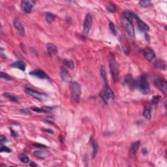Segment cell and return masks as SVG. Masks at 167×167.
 I'll return each mask as SVG.
<instances>
[{"mask_svg":"<svg viewBox=\"0 0 167 167\" xmlns=\"http://www.w3.org/2000/svg\"><path fill=\"white\" fill-rule=\"evenodd\" d=\"M133 13L129 11L123 12L122 16V24L125 31L130 39L133 40L134 38V28L133 24Z\"/></svg>","mask_w":167,"mask_h":167,"instance_id":"cell-1","label":"cell"},{"mask_svg":"<svg viewBox=\"0 0 167 167\" xmlns=\"http://www.w3.org/2000/svg\"><path fill=\"white\" fill-rule=\"evenodd\" d=\"M69 88H70V96L73 101L74 103H78L80 99L81 95L80 85L78 82L72 81L69 84Z\"/></svg>","mask_w":167,"mask_h":167,"instance_id":"cell-2","label":"cell"},{"mask_svg":"<svg viewBox=\"0 0 167 167\" xmlns=\"http://www.w3.org/2000/svg\"><path fill=\"white\" fill-rule=\"evenodd\" d=\"M100 97L102 99L104 100L106 103H111L114 99V94L113 91L109 87L108 84H105V86L104 87L99 94Z\"/></svg>","mask_w":167,"mask_h":167,"instance_id":"cell-3","label":"cell"},{"mask_svg":"<svg viewBox=\"0 0 167 167\" xmlns=\"http://www.w3.org/2000/svg\"><path fill=\"white\" fill-rule=\"evenodd\" d=\"M136 83H137L136 84V85L137 84L140 91L143 94H148L150 92V85H149L148 80L147 76L145 74H142L138 79V82Z\"/></svg>","mask_w":167,"mask_h":167,"instance_id":"cell-4","label":"cell"},{"mask_svg":"<svg viewBox=\"0 0 167 167\" xmlns=\"http://www.w3.org/2000/svg\"><path fill=\"white\" fill-rule=\"evenodd\" d=\"M112 56L110 57V69L111 71V74H112V78H113L114 82H117L118 78V64L116 63V59L114 58L112 54H111Z\"/></svg>","mask_w":167,"mask_h":167,"instance_id":"cell-5","label":"cell"},{"mask_svg":"<svg viewBox=\"0 0 167 167\" xmlns=\"http://www.w3.org/2000/svg\"><path fill=\"white\" fill-rule=\"evenodd\" d=\"M25 92L28 95L32 96L34 98L40 100V101H44L47 98V96L45 94L37 92V91L34 90L33 89H31V88H25Z\"/></svg>","mask_w":167,"mask_h":167,"instance_id":"cell-6","label":"cell"},{"mask_svg":"<svg viewBox=\"0 0 167 167\" xmlns=\"http://www.w3.org/2000/svg\"><path fill=\"white\" fill-rule=\"evenodd\" d=\"M92 17L90 14H88L85 18V20H84L83 24V30H82V33H83L84 35L87 36V35H88L89 31H90L91 28H92Z\"/></svg>","mask_w":167,"mask_h":167,"instance_id":"cell-7","label":"cell"},{"mask_svg":"<svg viewBox=\"0 0 167 167\" xmlns=\"http://www.w3.org/2000/svg\"><path fill=\"white\" fill-rule=\"evenodd\" d=\"M154 84L161 92L163 93V94H167V83L165 79L161 78L156 79L154 82Z\"/></svg>","mask_w":167,"mask_h":167,"instance_id":"cell-8","label":"cell"},{"mask_svg":"<svg viewBox=\"0 0 167 167\" xmlns=\"http://www.w3.org/2000/svg\"><path fill=\"white\" fill-rule=\"evenodd\" d=\"M35 4V1H22L21 3V8L22 11L26 14L31 13Z\"/></svg>","mask_w":167,"mask_h":167,"instance_id":"cell-9","label":"cell"},{"mask_svg":"<svg viewBox=\"0 0 167 167\" xmlns=\"http://www.w3.org/2000/svg\"><path fill=\"white\" fill-rule=\"evenodd\" d=\"M133 18H135L136 20L137 24H138V28H139L140 30L142 31V32H148L149 29H150V28H149L148 25L146 24L144 22L142 21L141 19H140L139 17L133 13Z\"/></svg>","mask_w":167,"mask_h":167,"instance_id":"cell-10","label":"cell"},{"mask_svg":"<svg viewBox=\"0 0 167 167\" xmlns=\"http://www.w3.org/2000/svg\"><path fill=\"white\" fill-rule=\"evenodd\" d=\"M143 54L145 58L149 62L153 60L155 58V54L154 51L151 48H150V47H146L145 48H144Z\"/></svg>","mask_w":167,"mask_h":167,"instance_id":"cell-11","label":"cell"},{"mask_svg":"<svg viewBox=\"0 0 167 167\" xmlns=\"http://www.w3.org/2000/svg\"><path fill=\"white\" fill-rule=\"evenodd\" d=\"M29 74L33 76V77L40 78V79H48L49 78V77L46 74L45 72L42 70H35L33 71L30 72Z\"/></svg>","mask_w":167,"mask_h":167,"instance_id":"cell-12","label":"cell"},{"mask_svg":"<svg viewBox=\"0 0 167 167\" xmlns=\"http://www.w3.org/2000/svg\"><path fill=\"white\" fill-rule=\"evenodd\" d=\"M14 26L15 27L16 29H17L18 32L19 34H20L21 36L24 37L25 35V29H24V26L22 24V23L20 22V20H19L18 18H15L14 20Z\"/></svg>","mask_w":167,"mask_h":167,"instance_id":"cell-13","label":"cell"},{"mask_svg":"<svg viewBox=\"0 0 167 167\" xmlns=\"http://www.w3.org/2000/svg\"><path fill=\"white\" fill-rule=\"evenodd\" d=\"M47 50L48 52V54L50 56H54L55 54H58V48L52 43H48L47 44Z\"/></svg>","mask_w":167,"mask_h":167,"instance_id":"cell-14","label":"cell"},{"mask_svg":"<svg viewBox=\"0 0 167 167\" xmlns=\"http://www.w3.org/2000/svg\"><path fill=\"white\" fill-rule=\"evenodd\" d=\"M33 155L35 157L40 159H44L48 157L50 155V153L49 151L45 150H36L33 152Z\"/></svg>","mask_w":167,"mask_h":167,"instance_id":"cell-15","label":"cell"},{"mask_svg":"<svg viewBox=\"0 0 167 167\" xmlns=\"http://www.w3.org/2000/svg\"><path fill=\"white\" fill-rule=\"evenodd\" d=\"M60 76L62 80L63 81H68L70 78V76L68 73L67 70L63 67H62L60 70Z\"/></svg>","mask_w":167,"mask_h":167,"instance_id":"cell-16","label":"cell"},{"mask_svg":"<svg viewBox=\"0 0 167 167\" xmlns=\"http://www.w3.org/2000/svg\"><path fill=\"white\" fill-rule=\"evenodd\" d=\"M140 141H137V142H134L131 146V148H130V155H134L136 153V151H138V148L140 147Z\"/></svg>","mask_w":167,"mask_h":167,"instance_id":"cell-17","label":"cell"},{"mask_svg":"<svg viewBox=\"0 0 167 167\" xmlns=\"http://www.w3.org/2000/svg\"><path fill=\"white\" fill-rule=\"evenodd\" d=\"M11 66L13 67L17 68L20 70L24 71L26 69V64L22 61H18V62H14L13 64H11Z\"/></svg>","mask_w":167,"mask_h":167,"instance_id":"cell-18","label":"cell"},{"mask_svg":"<svg viewBox=\"0 0 167 167\" xmlns=\"http://www.w3.org/2000/svg\"><path fill=\"white\" fill-rule=\"evenodd\" d=\"M155 67L158 68V69H163V70H165L166 67L165 62L161 60V59H158V60L156 61L155 62Z\"/></svg>","mask_w":167,"mask_h":167,"instance_id":"cell-19","label":"cell"},{"mask_svg":"<svg viewBox=\"0 0 167 167\" xmlns=\"http://www.w3.org/2000/svg\"><path fill=\"white\" fill-rule=\"evenodd\" d=\"M91 143H92V148H93V150H92V157H93V158H94L97 153V150H98V145H97V144L96 143V142L94 140L91 139Z\"/></svg>","mask_w":167,"mask_h":167,"instance_id":"cell-20","label":"cell"},{"mask_svg":"<svg viewBox=\"0 0 167 167\" xmlns=\"http://www.w3.org/2000/svg\"><path fill=\"white\" fill-rule=\"evenodd\" d=\"M45 17L47 22L48 23V24H51V23H52V22L54 21V19L55 18V15L51 13H46Z\"/></svg>","mask_w":167,"mask_h":167,"instance_id":"cell-21","label":"cell"},{"mask_svg":"<svg viewBox=\"0 0 167 167\" xmlns=\"http://www.w3.org/2000/svg\"><path fill=\"white\" fill-rule=\"evenodd\" d=\"M125 82L127 84H128L129 85H130L131 87L136 85V82L133 79L131 75H127L125 77Z\"/></svg>","mask_w":167,"mask_h":167,"instance_id":"cell-22","label":"cell"},{"mask_svg":"<svg viewBox=\"0 0 167 167\" xmlns=\"http://www.w3.org/2000/svg\"><path fill=\"white\" fill-rule=\"evenodd\" d=\"M63 63V65H64L65 67L69 68V69H73L74 68V62H73L72 60H70V59H64Z\"/></svg>","mask_w":167,"mask_h":167,"instance_id":"cell-23","label":"cell"},{"mask_svg":"<svg viewBox=\"0 0 167 167\" xmlns=\"http://www.w3.org/2000/svg\"><path fill=\"white\" fill-rule=\"evenodd\" d=\"M100 74H101L102 77H103V80L104 81V83L105 84H108V79H107V72H106L105 67L104 66H101L100 68Z\"/></svg>","mask_w":167,"mask_h":167,"instance_id":"cell-24","label":"cell"},{"mask_svg":"<svg viewBox=\"0 0 167 167\" xmlns=\"http://www.w3.org/2000/svg\"><path fill=\"white\" fill-rule=\"evenodd\" d=\"M144 116L148 119H150L151 117V108L150 107H146L144 108V110L143 112Z\"/></svg>","mask_w":167,"mask_h":167,"instance_id":"cell-25","label":"cell"},{"mask_svg":"<svg viewBox=\"0 0 167 167\" xmlns=\"http://www.w3.org/2000/svg\"><path fill=\"white\" fill-rule=\"evenodd\" d=\"M3 96L4 97H7V98L9 99V100H11V101L13 102H17L18 101V98L16 97L15 95H14L12 93H3Z\"/></svg>","mask_w":167,"mask_h":167,"instance_id":"cell-26","label":"cell"},{"mask_svg":"<svg viewBox=\"0 0 167 167\" xmlns=\"http://www.w3.org/2000/svg\"><path fill=\"white\" fill-rule=\"evenodd\" d=\"M18 158L20 159V161H21L22 162L24 163H28L29 161V159L26 155L25 154H20L19 155Z\"/></svg>","mask_w":167,"mask_h":167,"instance_id":"cell-27","label":"cell"},{"mask_svg":"<svg viewBox=\"0 0 167 167\" xmlns=\"http://www.w3.org/2000/svg\"><path fill=\"white\" fill-rule=\"evenodd\" d=\"M139 5L142 7H148L151 6L152 3L150 1H141L139 2Z\"/></svg>","mask_w":167,"mask_h":167,"instance_id":"cell-28","label":"cell"},{"mask_svg":"<svg viewBox=\"0 0 167 167\" xmlns=\"http://www.w3.org/2000/svg\"><path fill=\"white\" fill-rule=\"evenodd\" d=\"M107 9L108 11L110 12V13H115L116 11V7H115L114 5L111 3H108V5H107Z\"/></svg>","mask_w":167,"mask_h":167,"instance_id":"cell-29","label":"cell"},{"mask_svg":"<svg viewBox=\"0 0 167 167\" xmlns=\"http://www.w3.org/2000/svg\"><path fill=\"white\" fill-rule=\"evenodd\" d=\"M1 78H2V79L6 80H9V81L11 80H12L11 77H9L7 73H3V72H1Z\"/></svg>","mask_w":167,"mask_h":167,"instance_id":"cell-30","label":"cell"},{"mask_svg":"<svg viewBox=\"0 0 167 167\" xmlns=\"http://www.w3.org/2000/svg\"><path fill=\"white\" fill-rule=\"evenodd\" d=\"M160 99H161V96H154V97H153V99H152V103H153V104H154V105H156V104H158Z\"/></svg>","mask_w":167,"mask_h":167,"instance_id":"cell-31","label":"cell"},{"mask_svg":"<svg viewBox=\"0 0 167 167\" xmlns=\"http://www.w3.org/2000/svg\"><path fill=\"white\" fill-rule=\"evenodd\" d=\"M109 28L110 29L111 32L114 34V35H116V27H115L114 24L112 22H110L109 24Z\"/></svg>","mask_w":167,"mask_h":167,"instance_id":"cell-32","label":"cell"},{"mask_svg":"<svg viewBox=\"0 0 167 167\" xmlns=\"http://www.w3.org/2000/svg\"><path fill=\"white\" fill-rule=\"evenodd\" d=\"M0 151L1 152H6V153H11V149H9V148L7 147V146H1V149H0Z\"/></svg>","mask_w":167,"mask_h":167,"instance_id":"cell-33","label":"cell"},{"mask_svg":"<svg viewBox=\"0 0 167 167\" xmlns=\"http://www.w3.org/2000/svg\"><path fill=\"white\" fill-rule=\"evenodd\" d=\"M33 111L37 112H39V113H44V110L43 109V108H37V107H33L32 108Z\"/></svg>","mask_w":167,"mask_h":167,"instance_id":"cell-34","label":"cell"},{"mask_svg":"<svg viewBox=\"0 0 167 167\" xmlns=\"http://www.w3.org/2000/svg\"><path fill=\"white\" fill-rule=\"evenodd\" d=\"M0 142H1V144L3 143H5V142H7V138L5 136H1V138H0Z\"/></svg>","mask_w":167,"mask_h":167,"instance_id":"cell-35","label":"cell"},{"mask_svg":"<svg viewBox=\"0 0 167 167\" xmlns=\"http://www.w3.org/2000/svg\"><path fill=\"white\" fill-rule=\"evenodd\" d=\"M11 135L13 136V137H17L18 136L17 133L16 132H14L13 129H11Z\"/></svg>","mask_w":167,"mask_h":167,"instance_id":"cell-36","label":"cell"},{"mask_svg":"<svg viewBox=\"0 0 167 167\" xmlns=\"http://www.w3.org/2000/svg\"><path fill=\"white\" fill-rule=\"evenodd\" d=\"M34 146H35V147H38V148H44L45 146L44 145H41V144H34Z\"/></svg>","mask_w":167,"mask_h":167,"instance_id":"cell-37","label":"cell"},{"mask_svg":"<svg viewBox=\"0 0 167 167\" xmlns=\"http://www.w3.org/2000/svg\"><path fill=\"white\" fill-rule=\"evenodd\" d=\"M20 111H22V112H24V113L26 114H29V112L27 109H21L20 110Z\"/></svg>","mask_w":167,"mask_h":167,"instance_id":"cell-38","label":"cell"},{"mask_svg":"<svg viewBox=\"0 0 167 167\" xmlns=\"http://www.w3.org/2000/svg\"><path fill=\"white\" fill-rule=\"evenodd\" d=\"M44 131H45V132H48V133H51V134H53L54 133V132H53L52 131V130H50V129H44Z\"/></svg>","mask_w":167,"mask_h":167,"instance_id":"cell-39","label":"cell"},{"mask_svg":"<svg viewBox=\"0 0 167 167\" xmlns=\"http://www.w3.org/2000/svg\"><path fill=\"white\" fill-rule=\"evenodd\" d=\"M142 153H143L144 154H146V153H147V150H146V149H143V150H142Z\"/></svg>","mask_w":167,"mask_h":167,"instance_id":"cell-40","label":"cell"},{"mask_svg":"<svg viewBox=\"0 0 167 167\" xmlns=\"http://www.w3.org/2000/svg\"><path fill=\"white\" fill-rule=\"evenodd\" d=\"M31 166H37V165H36V164L34 163L33 162V163H31Z\"/></svg>","mask_w":167,"mask_h":167,"instance_id":"cell-41","label":"cell"}]
</instances>
